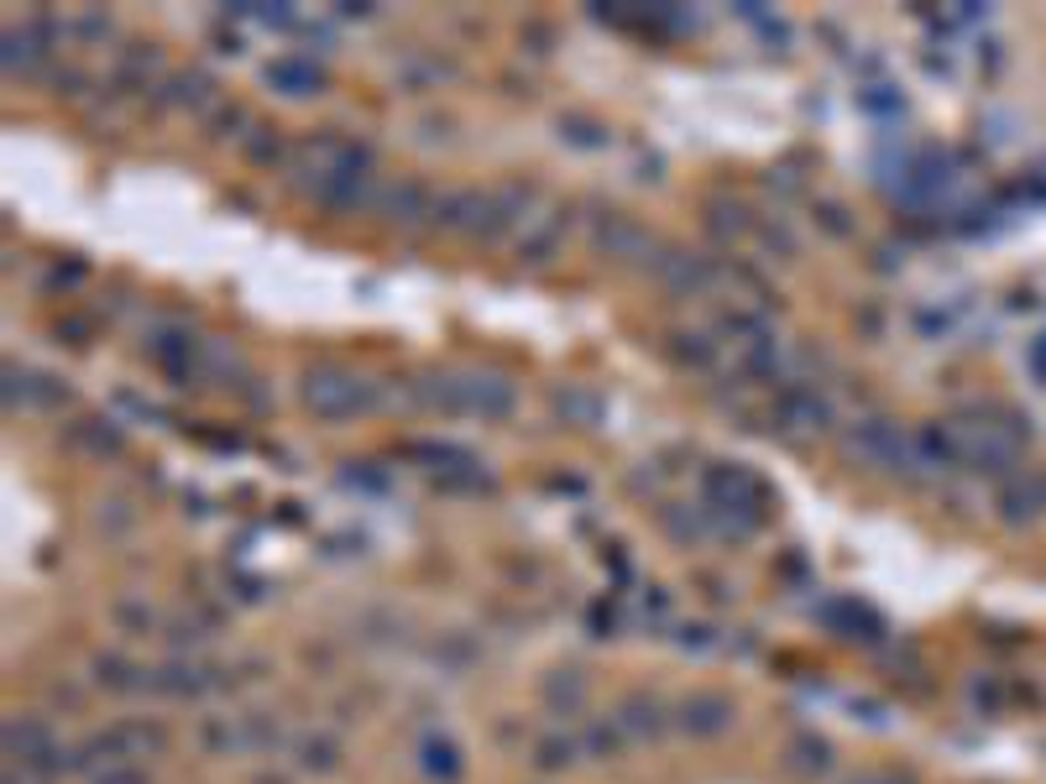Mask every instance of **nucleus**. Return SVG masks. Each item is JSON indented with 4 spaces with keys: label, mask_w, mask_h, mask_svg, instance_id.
Instances as JSON below:
<instances>
[{
    "label": "nucleus",
    "mask_w": 1046,
    "mask_h": 784,
    "mask_svg": "<svg viewBox=\"0 0 1046 784\" xmlns=\"http://www.w3.org/2000/svg\"><path fill=\"white\" fill-rule=\"evenodd\" d=\"M304 408L314 418H350V414H361V408H371L377 403V388H371L367 377H356V371H346V367H314V371H304Z\"/></svg>",
    "instance_id": "f257e3e1"
},
{
    "label": "nucleus",
    "mask_w": 1046,
    "mask_h": 784,
    "mask_svg": "<svg viewBox=\"0 0 1046 784\" xmlns=\"http://www.w3.org/2000/svg\"><path fill=\"white\" fill-rule=\"evenodd\" d=\"M733 717H738V706H733V696H722V691H691V696L676 706V727L686 738H722V732L733 727Z\"/></svg>",
    "instance_id": "f03ea898"
},
{
    "label": "nucleus",
    "mask_w": 1046,
    "mask_h": 784,
    "mask_svg": "<svg viewBox=\"0 0 1046 784\" xmlns=\"http://www.w3.org/2000/svg\"><path fill=\"white\" fill-rule=\"evenodd\" d=\"M654 278L670 288V293L691 299V293H706V288L717 283V267H712V257H701V251H665V257H654Z\"/></svg>",
    "instance_id": "7ed1b4c3"
},
{
    "label": "nucleus",
    "mask_w": 1046,
    "mask_h": 784,
    "mask_svg": "<svg viewBox=\"0 0 1046 784\" xmlns=\"http://www.w3.org/2000/svg\"><path fill=\"white\" fill-rule=\"evenodd\" d=\"M591 240H597V251H608V257H649L654 251V236L633 215H623V210H602L597 225H591Z\"/></svg>",
    "instance_id": "20e7f679"
},
{
    "label": "nucleus",
    "mask_w": 1046,
    "mask_h": 784,
    "mask_svg": "<svg viewBox=\"0 0 1046 784\" xmlns=\"http://www.w3.org/2000/svg\"><path fill=\"white\" fill-rule=\"evenodd\" d=\"M816 617H822L837 638H853V643H879V632H884L879 612H869L864 602H853V596H832V602H822Z\"/></svg>",
    "instance_id": "39448f33"
},
{
    "label": "nucleus",
    "mask_w": 1046,
    "mask_h": 784,
    "mask_svg": "<svg viewBox=\"0 0 1046 784\" xmlns=\"http://www.w3.org/2000/svg\"><path fill=\"white\" fill-rule=\"evenodd\" d=\"M848 456L873 460V466H900V456H905V435L894 429L890 418H864V424L848 435Z\"/></svg>",
    "instance_id": "423d86ee"
},
{
    "label": "nucleus",
    "mask_w": 1046,
    "mask_h": 784,
    "mask_svg": "<svg viewBox=\"0 0 1046 784\" xmlns=\"http://www.w3.org/2000/svg\"><path fill=\"white\" fill-rule=\"evenodd\" d=\"M377 215L392 220V225H419V220L430 215L435 220V194L419 183V178H403V183H388L382 194H377Z\"/></svg>",
    "instance_id": "0eeeda50"
},
{
    "label": "nucleus",
    "mask_w": 1046,
    "mask_h": 784,
    "mask_svg": "<svg viewBox=\"0 0 1046 784\" xmlns=\"http://www.w3.org/2000/svg\"><path fill=\"white\" fill-rule=\"evenodd\" d=\"M519 403V392L508 377L498 371H466V414H481V418H508Z\"/></svg>",
    "instance_id": "6e6552de"
},
{
    "label": "nucleus",
    "mask_w": 1046,
    "mask_h": 784,
    "mask_svg": "<svg viewBox=\"0 0 1046 784\" xmlns=\"http://www.w3.org/2000/svg\"><path fill=\"white\" fill-rule=\"evenodd\" d=\"M528 199H534V183H508V189H498V194H487V210H481V236L487 240H498V236H508L513 225H528Z\"/></svg>",
    "instance_id": "1a4fd4ad"
},
{
    "label": "nucleus",
    "mask_w": 1046,
    "mask_h": 784,
    "mask_svg": "<svg viewBox=\"0 0 1046 784\" xmlns=\"http://www.w3.org/2000/svg\"><path fill=\"white\" fill-rule=\"evenodd\" d=\"M194 350H199L194 335L178 325H157L153 335H147V356H153L168 377H189V371H194Z\"/></svg>",
    "instance_id": "9d476101"
},
{
    "label": "nucleus",
    "mask_w": 1046,
    "mask_h": 784,
    "mask_svg": "<svg viewBox=\"0 0 1046 784\" xmlns=\"http://www.w3.org/2000/svg\"><path fill=\"white\" fill-rule=\"evenodd\" d=\"M775 414H780V424H790V429H827L832 424V408L827 397H816L811 388H780V397H775Z\"/></svg>",
    "instance_id": "9b49d317"
},
{
    "label": "nucleus",
    "mask_w": 1046,
    "mask_h": 784,
    "mask_svg": "<svg viewBox=\"0 0 1046 784\" xmlns=\"http://www.w3.org/2000/svg\"><path fill=\"white\" fill-rule=\"evenodd\" d=\"M549 408L566 418V424H576V429H591V424H602V414H608L602 392L587 388V382H566V388H555V392H549Z\"/></svg>",
    "instance_id": "f8f14e48"
},
{
    "label": "nucleus",
    "mask_w": 1046,
    "mask_h": 784,
    "mask_svg": "<svg viewBox=\"0 0 1046 784\" xmlns=\"http://www.w3.org/2000/svg\"><path fill=\"white\" fill-rule=\"evenodd\" d=\"M414 397L435 414H466V371H424L414 382Z\"/></svg>",
    "instance_id": "ddd939ff"
},
{
    "label": "nucleus",
    "mask_w": 1046,
    "mask_h": 784,
    "mask_svg": "<svg viewBox=\"0 0 1046 784\" xmlns=\"http://www.w3.org/2000/svg\"><path fill=\"white\" fill-rule=\"evenodd\" d=\"M262 79L278 89V94H288V100H304V94H320V85H325V74L309 64V58H272V64L262 68Z\"/></svg>",
    "instance_id": "4468645a"
},
{
    "label": "nucleus",
    "mask_w": 1046,
    "mask_h": 784,
    "mask_svg": "<svg viewBox=\"0 0 1046 784\" xmlns=\"http://www.w3.org/2000/svg\"><path fill=\"white\" fill-rule=\"evenodd\" d=\"M481 210H487V194H477V189H456V194L435 199V225H445V231H477Z\"/></svg>",
    "instance_id": "2eb2a0df"
},
{
    "label": "nucleus",
    "mask_w": 1046,
    "mask_h": 784,
    "mask_svg": "<svg viewBox=\"0 0 1046 784\" xmlns=\"http://www.w3.org/2000/svg\"><path fill=\"white\" fill-rule=\"evenodd\" d=\"M419 769H424L430 780H439V784H456L460 774H466L460 748L450 738H424V748H419Z\"/></svg>",
    "instance_id": "dca6fc26"
},
{
    "label": "nucleus",
    "mask_w": 1046,
    "mask_h": 784,
    "mask_svg": "<svg viewBox=\"0 0 1046 784\" xmlns=\"http://www.w3.org/2000/svg\"><path fill=\"white\" fill-rule=\"evenodd\" d=\"M617 721L628 727L633 738H659V732H665V706H659L654 696H644V691H633V696L623 701Z\"/></svg>",
    "instance_id": "f3484780"
},
{
    "label": "nucleus",
    "mask_w": 1046,
    "mask_h": 784,
    "mask_svg": "<svg viewBox=\"0 0 1046 784\" xmlns=\"http://www.w3.org/2000/svg\"><path fill=\"white\" fill-rule=\"evenodd\" d=\"M545 701H549V712L576 717V712L587 706V675H576V670H555V675L545 680Z\"/></svg>",
    "instance_id": "a211bd4d"
},
{
    "label": "nucleus",
    "mask_w": 1046,
    "mask_h": 784,
    "mask_svg": "<svg viewBox=\"0 0 1046 784\" xmlns=\"http://www.w3.org/2000/svg\"><path fill=\"white\" fill-rule=\"evenodd\" d=\"M68 439L94 450V456H121V445H126V435L115 429V418H79V424L68 429Z\"/></svg>",
    "instance_id": "6ab92c4d"
},
{
    "label": "nucleus",
    "mask_w": 1046,
    "mask_h": 784,
    "mask_svg": "<svg viewBox=\"0 0 1046 784\" xmlns=\"http://www.w3.org/2000/svg\"><path fill=\"white\" fill-rule=\"evenodd\" d=\"M566 220H570V210H555V215L545 220V225H528L523 231V261H549L555 257V240H560V231H566Z\"/></svg>",
    "instance_id": "aec40b11"
},
{
    "label": "nucleus",
    "mask_w": 1046,
    "mask_h": 784,
    "mask_svg": "<svg viewBox=\"0 0 1046 784\" xmlns=\"http://www.w3.org/2000/svg\"><path fill=\"white\" fill-rule=\"evenodd\" d=\"M168 105H210L215 100V79L204 74V68H189V74H174L168 79V94H163Z\"/></svg>",
    "instance_id": "412c9836"
},
{
    "label": "nucleus",
    "mask_w": 1046,
    "mask_h": 784,
    "mask_svg": "<svg viewBox=\"0 0 1046 784\" xmlns=\"http://www.w3.org/2000/svg\"><path fill=\"white\" fill-rule=\"evenodd\" d=\"M94 685H105V691H136V685H147V675L136 670V664H126L121 653H94Z\"/></svg>",
    "instance_id": "4be33fe9"
},
{
    "label": "nucleus",
    "mask_w": 1046,
    "mask_h": 784,
    "mask_svg": "<svg viewBox=\"0 0 1046 784\" xmlns=\"http://www.w3.org/2000/svg\"><path fill=\"white\" fill-rule=\"evenodd\" d=\"M785 759L795 763L801 774H827V769H832V742L816 738V732H801V738H790Z\"/></svg>",
    "instance_id": "5701e85b"
},
{
    "label": "nucleus",
    "mask_w": 1046,
    "mask_h": 784,
    "mask_svg": "<svg viewBox=\"0 0 1046 784\" xmlns=\"http://www.w3.org/2000/svg\"><path fill=\"white\" fill-rule=\"evenodd\" d=\"M560 136H566L570 147H581V153H597V147L612 142V131L602 126V121H591V115H560Z\"/></svg>",
    "instance_id": "b1692460"
},
{
    "label": "nucleus",
    "mask_w": 1046,
    "mask_h": 784,
    "mask_svg": "<svg viewBox=\"0 0 1046 784\" xmlns=\"http://www.w3.org/2000/svg\"><path fill=\"white\" fill-rule=\"evenodd\" d=\"M121 738H126L131 759H147V753H168V732L157 721H121Z\"/></svg>",
    "instance_id": "393cba45"
},
{
    "label": "nucleus",
    "mask_w": 1046,
    "mask_h": 784,
    "mask_svg": "<svg viewBox=\"0 0 1046 784\" xmlns=\"http://www.w3.org/2000/svg\"><path fill=\"white\" fill-rule=\"evenodd\" d=\"M670 356H676L680 367L706 371L712 361H717V346H712L706 335H691V329H680V335H670Z\"/></svg>",
    "instance_id": "a878e982"
},
{
    "label": "nucleus",
    "mask_w": 1046,
    "mask_h": 784,
    "mask_svg": "<svg viewBox=\"0 0 1046 784\" xmlns=\"http://www.w3.org/2000/svg\"><path fill=\"white\" fill-rule=\"evenodd\" d=\"M576 763V742L560 738V732H549V738L534 742V769L539 774H560V769H570Z\"/></svg>",
    "instance_id": "bb28decb"
},
{
    "label": "nucleus",
    "mask_w": 1046,
    "mask_h": 784,
    "mask_svg": "<svg viewBox=\"0 0 1046 784\" xmlns=\"http://www.w3.org/2000/svg\"><path fill=\"white\" fill-rule=\"evenodd\" d=\"M153 68H157V47L131 43L126 53H121V64H115V79H121V85H147Z\"/></svg>",
    "instance_id": "cd10ccee"
},
{
    "label": "nucleus",
    "mask_w": 1046,
    "mask_h": 784,
    "mask_svg": "<svg viewBox=\"0 0 1046 784\" xmlns=\"http://www.w3.org/2000/svg\"><path fill=\"white\" fill-rule=\"evenodd\" d=\"M335 759H341V753H335V742H330V738H304V742H299V763H304L309 774H330V769H335Z\"/></svg>",
    "instance_id": "c85d7f7f"
},
{
    "label": "nucleus",
    "mask_w": 1046,
    "mask_h": 784,
    "mask_svg": "<svg viewBox=\"0 0 1046 784\" xmlns=\"http://www.w3.org/2000/svg\"><path fill=\"white\" fill-rule=\"evenodd\" d=\"M278 153H283L278 126H252V136H246V157H252V163H272Z\"/></svg>",
    "instance_id": "c756f323"
},
{
    "label": "nucleus",
    "mask_w": 1046,
    "mask_h": 784,
    "mask_svg": "<svg viewBox=\"0 0 1046 784\" xmlns=\"http://www.w3.org/2000/svg\"><path fill=\"white\" fill-rule=\"evenodd\" d=\"M110 617H115L121 628H131V632H147V628H153V623H157V617H153V607H142V602H131V596H121V602L110 607Z\"/></svg>",
    "instance_id": "7c9ffc66"
},
{
    "label": "nucleus",
    "mask_w": 1046,
    "mask_h": 784,
    "mask_svg": "<svg viewBox=\"0 0 1046 784\" xmlns=\"http://www.w3.org/2000/svg\"><path fill=\"white\" fill-rule=\"evenodd\" d=\"M587 748L597 753V759H617V727H612V721H591Z\"/></svg>",
    "instance_id": "2f4dec72"
},
{
    "label": "nucleus",
    "mask_w": 1046,
    "mask_h": 784,
    "mask_svg": "<svg viewBox=\"0 0 1046 784\" xmlns=\"http://www.w3.org/2000/svg\"><path fill=\"white\" fill-rule=\"evenodd\" d=\"M246 721V742L252 748H272L278 742V721H267V712H252V717H241Z\"/></svg>",
    "instance_id": "473e14b6"
},
{
    "label": "nucleus",
    "mask_w": 1046,
    "mask_h": 784,
    "mask_svg": "<svg viewBox=\"0 0 1046 784\" xmlns=\"http://www.w3.org/2000/svg\"><path fill=\"white\" fill-rule=\"evenodd\" d=\"M236 126H246V110L241 105H220L215 115H210V136H241Z\"/></svg>",
    "instance_id": "72a5a7b5"
},
{
    "label": "nucleus",
    "mask_w": 1046,
    "mask_h": 784,
    "mask_svg": "<svg viewBox=\"0 0 1046 784\" xmlns=\"http://www.w3.org/2000/svg\"><path fill=\"white\" fill-rule=\"evenodd\" d=\"M843 215H848L843 204H816V220L827 225L832 236H848V231H853V220H843Z\"/></svg>",
    "instance_id": "f704fd0d"
},
{
    "label": "nucleus",
    "mask_w": 1046,
    "mask_h": 784,
    "mask_svg": "<svg viewBox=\"0 0 1046 784\" xmlns=\"http://www.w3.org/2000/svg\"><path fill=\"white\" fill-rule=\"evenodd\" d=\"M350 466H356V471H346L350 486H367V492H382V486H388V477H382V471H361L367 460H350Z\"/></svg>",
    "instance_id": "c9c22d12"
},
{
    "label": "nucleus",
    "mask_w": 1046,
    "mask_h": 784,
    "mask_svg": "<svg viewBox=\"0 0 1046 784\" xmlns=\"http://www.w3.org/2000/svg\"><path fill=\"white\" fill-rule=\"evenodd\" d=\"M612 628H617V612L597 602V607H591V638H612Z\"/></svg>",
    "instance_id": "e433bc0d"
},
{
    "label": "nucleus",
    "mask_w": 1046,
    "mask_h": 784,
    "mask_svg": "<svg viewBox=\"0 0 1046 784\" xmlns=\"http://www.w3.org/2000/svg\"><path fill=\"white\" fill-rule=\"evenodd\" d=\"M94 784H147V774H142V769H131V763H121V769H105Z\"/></svg>",
    "instance_id": "4c0bfd02"
},
{
    "label": "nucleus",
    "mask_w": 1046,
    "mask_h": 784,
    "mask_svg": "<svg viewBox=\"0 0 1046 784\" xmlns=\"http://www.w3.org/2000/svg\"><path fill=\"white\" fill-rule=\"evenodd\" d=\"M680 643H686V649H706V643H712V628H686Z\"/></svg>",
    "instance_id": "58836bf2"
},
{
    "label": "nucleus",
    "mask_w": 1046,
    "mask_h": 784,
    "mask_svg": "<svg viewBox=\"0 0 1046 784\" xmlns=\"http://www.w3.org/2000/svg\"><path fill=\"white\" fill-rule=\"evenodd\" d=\"M848 784H900V774H858V780Z\"/></svg>",
    "instance_id": "ea45409f"
},
{
    "label": "nucleus",
    "mask_w": 1046,
    "mask_h": 784,
    "mask_svg": "<svg viewBox=\"0 0 1046 784\" xmlns=\"http://www.w3.org/2000/svg\"><path fill=\"white\" fill-rule=\"evenodd\" d=\"M257 784H288V780H267V774H262V780Z\"/></svg>",
    "instance_id": "a19ab883"
}]
</instances>
